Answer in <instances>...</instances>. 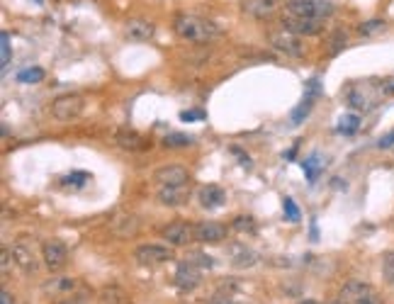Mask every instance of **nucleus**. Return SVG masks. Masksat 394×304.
<instances>
[{
  "label": "nucleus",
  "mask_w": 394,
  "mask_h": 304,
  "mask_svg": "<svg viewBox=\"0 0 394 304\" xmlns=\"http://www.w3.org/2000/svg\"><path fill=\"white\" fill-rule=\"evenodd\" d=\"M173 30L180 39L192 42V44H207V42H215L224 35V30H222L215 20L192 15V12H180V15H175Z\"/></svg>",
  "instance_id": "f257e3e1"
},
{
  "label": "nucleus",
  "mask_w": 394,
  "mask_h": 304,
  "mask_svg": "<svg viewBox=\"0 0 394 304\" xmlns=\"http://www.w3.org/2000/svg\"><path fill=\"white\" fill-rule=\"evenodd\" d=\"M83 107H85L83 95H78V93L61 95V98L54 100V105H51V115H54L59 122H71V120H78Z\"/></svg>",
  "instance_id": "7ed1b4c3"
},
{
  "label": "nucleus",
  "mask_w": 394,
  "mask_h": 304,
  "mask_svg": "<svg viewBox=\"0 0 394 304\" xmlns=\"http://www.w3.org/2000/svg\"><path fill=\"white\" fill-rule=\"evenodd\" d=\"M341 299L346 304H382L377 289L368 283H348L341 289Z\"/></svg>",
  "instance_id": "20e7f679"
},
{
  "label": "nucleus",
  "mask_w": 394,
  "mask_h": 304,
  "mask_svg": "<svg viewBox=\"0 0 394 304\" xmlns=\"http://www.w3.org/2000/svg\"><path fill=\"white\" fill-rule=\"evenodd\" d=\"M0 304H15V297H12L8 289H3V292H0Z\"/></svg>",
  "instance_id": "2f4dec72"
},
{
  "label": "nucleus",
  "mask_w": 394,
  "mask_h": 304,
  "mask_svg": "<svg viewBox=\"0 0 394 304\" xmlns=\"http://www.w3.org/2000/svg\"><path fill=\"white\" fill-rule=\"evenodd\" d=\"M192 144V136L188 134H168L163 139V146H168V149H180V146H190Z\"/></svg>",
  "instance_id": "b1692460"
},
{
  "label": "nucleus",
  "mask_w": 394,
  "mask_h": 304,
  "mask_svg": "<svg viewBox=\"0 0 394 304\" xmlns=\"http://www.w3.org/2000/svg\"><path fill=\"white\" fill-rule=\"evenodd\" d=\"M12 258H15V263L20 265L25 273H32V270L37 268L35 263V253H32V249H27V246L22 244H15L12 246Z\"/></svg>",
  "instance_id": "a211bd4d"
},
{
  "label": "nucleus",
  "mask_w": 394,
  "mask_h": 304,
  "mask_svg": "<svg viewBox=\"0 0 394 304\" xmlns=\"http://www.w3.org/2000/svg\"><path fill=\"white\" fill-rule=\"evenodd\" d=\"M275 6H278V0H244V12L256 20H265L275 12Z\"/></svg>",
  "instance_id": "2eb2a0df"
},
{
  "label": "nucleus",
  "mask_w": 394,
  "mask_h": 304,
  "mask_svg": "<svg viewBox=\"0 0 394 304\" xmlns=\"http://www.w3.org/2000/svg\"><path fill=\"white\" fill-rule=\"evenodd\" d=\"M161 236L170 246H185L190 239H195V229L190 224H185V222H170L168 226L161 229Z\"/></svg>",
  "instance_id": "9d476101"
},
{
  "label": "nucleus",
  "mask_w": 394,
  "mask_h": 304,
  "mask_svg": "<svg viewBox=\"0 0 394 304\" xmlns=\"http://www.w3.org/2000/svg\"><path fill=\"white\" fill-rule=\"evenodd\" d=\"M159 199L168 207H178V205H183V202H188V190H185V185L183 188H175V185H161Z\"/></svg>",
  "instance_id": "dca6fc26"
},
{
  "label": "nucleus",
  "mask_w": 394,
  "mask_h": 304,
  "mask_svg": "<svg viewBox=\"0 0 394 304\" xmlns=\"http://www.w3.org/2000/svg\"><path fill=\"white\" fill-rule=\"evenodd\" d=\"M200 270L195 268V263H190V260H185V263L178 265V270H175V285H178L180 289H195L197 285H200Z\"/></svg>",
  "instance_id": "4468645a"
},
{
  "label": "nucleus",
  "mask_w": 394,
  "mask_h": 304,
  "mask_svg": "<svg viewBox=\"0 0 394 304\" xmlns=\"http://www.w3.org/2000/svg\"><path fill=\"white\" fill-rule=\"evenodd\" d=\"M154 32H156L154 22L144 20V17H132L125 25V37L129 42H149L154 37Z\"/></svg>",
  "instance_id": "f8f14e48"
},
{
  "label": "nucleus",
  "mask_w": 394,
  "mask_h": 304,
  "mask_svg": "<svg viewBox=\"0 0 394 304\" xmlns=\"http://www.w3.org/2000/svg\"><path fill=\"white\" fill-rule=\"evenodd\" d=\"M283 207H285V215H287L289 222H297V220H300V210H297V205H294V199L285 197Z\"/></svg>",
  "instance_id": "bb28decb"
},
{
  "label": "nucleus",
  "mask_w": 394,
  "mask_h": 304,
  "mask_svg": "<svg viewBox=\"0 0 394 304\" xmlns=\"http://www.w3.org/2000/svg\"><path fill=\"white\" fill-rule=\"evenodd\" d=\"M59 304H83V302H80V299H73V297H71V299H64V302H59Z\"/></svg>",
  "instance_id": "72a5a7b5"
},
{
  "label": "nucleus",
  "mask_w": 394,
  "mask_h": 304,
  "mask_svg": "<svg viewBox=\"0 0 394 304\" xmlns=\"http://www.w3.org/2000/svg\"><path fill=\"white\" fill-rule=\"evenodd\" d=\"M285 30L294 32L297 37H314L324 30V20H316V17H294L287 15L285 17Z\"/></svg>",
  "instance_id": "6e6552de"
},
{
  "label": "nucleus",
  "mask_w": 394,
  "mask_h": 304,
  "mask_svg": "<svg viewBox=\"0 0 394 304\" xmlns=\"http://www.w3.org/2000/svg\"><path fill=\"white\" fill-rule=\"evenodd\" d=\"M348 102H350V107H355V110H368V107H370L368 95L363 93V88H360V85L350 88V93H348Z\"/></svg>",
  "instance_id": "aec40b11"
},
{
  "label": "nucleus",
  "mask_w": 394,
  "mask_h": 304,
  "mask_svg": "<svg viewBox=\"0 0 394 304\" xmlns=\"http://www.w3.org/2000/svg\"><path fill=\"white\" fill-rule=\"evenodd\" d=\"M382 27H384V22H382V20H370L368 25L360 27V35H373L375 30H382Z\"/></svg>",
  "instance_id": "c756f323"
},
{
  "label": "nucleus",
  "mask_w": 394,
  "mask_h": 304,
  "mask_svg": "<svg viewBox=\"0 0 394 304\" xmlns=\"http://www.w3.org/2000/svg\"><path fill=\"white\" fill-rule=\"evenodd\" d=\"M358 127H360V120L355 115H343L339 122V132H343V134H353Z\"/></svg>",
  "instance_id": "393cba45"
},
{
  "label": "nucleus",
  "mask_w": 394,
  "mask_h": 304,
  "mask_svg": "<svg viewBox=\"0 0 394 304\" xmlns=\"http://www.w3.org/2000/svg\"><path fill=\"white\" fill-rule=\"evenodd\" d=\"M346 39H348V37H346V32H336L334 37H331V42H334V44H331V54H339L341 51V46H346Z\"/></svg>",
  "instance_id": "cd10ccee"
},
{
  "label": "nucleus",
  "mask_w": 394,
  "mask_h": 304,
  "mask_svg": "<svg viewBox=\"0 0 394 304\" xmlns=\"http://www.w3.org/2000/svg\"><path fill=\"white\" fill-rule=\"evenodd\" d=\"M180 117H183V122H200V120H205V112L202 110H188Z\"/></svg>",
  "instance_id": "7c9ffc66"
},
{
  "label": "nucleus",
  "mask_w": 394,
  "mask_h": 304,
  "mask_svg": "<svg viewBox=\"0 0 394 304\" xmlns=\"http://www.w3.org/2000/svg\"><path fill=\"white\" fill-rule=\"evenodd\" d=\"M234 229H236V231H256L253 217H246V215L236 217V220H234Z\"/></svg>",
  "instance_id": "a878e982"
},
{
  "label": "nucleus",
  "mask_w": 394,
  "mask_h": 304,
  "mask_svg": "<svg viewBox=\"0 0 394 304\" xmlns=\"http://www.w3.org/2000/svg\"><path fill=\"white\" fill-rule=\"evenodd\" d=\"M197 199H200V205L205 210H217L226 202V193L220 188V185H202L197 190Z\"/></svg>",
  "instance_id": "ddd939ff"
},
{
  "label": "nucleus",
  "mask_w": 394,
  "mask_h": 304,
  "mask_svg": "<svg viewBox=\"0 0 394 304\" xmlns=\"http://www.w3.org/2000/svg\"><path fill=\"white\" fill-rule=\"evenodd\" d=\"M117 144H120L122 149H127V151H141L146 146V141H144V136L136 134V132L120 129V132H117Z\"/></svg>",
  "instance_id": "f3484780"
},
{
  "label": "nucleus",
  "mask_w": 394,
  "mask_h": 304,
  "mask_svg": "<svg viewBox=\"0 0 394 304\" xmlns=\"http://www.w3.org/2000/svg\"><path fill=\"white\" fill-rule=\"evenodd\" d=\"M234 251L239 253V256H234V258H231V260H234L236 268H249V265H253L256 260H258V258H256L253 251L246 249V246H239V249H234Z\"/></svg>",
  "instance_id": "412c9836"
},
{
  "label": "nucleus",
  "mask_w": 394,
  "mask_h": 304,
  "mask_svg": "<svg viewBox=\"0 0 394 304\" xmlns=\"http://www.w3.org/2000/svg\"><path fill=\"white\" fill-rule=\"evenodd\" d=\"M90 178V173H85V170H75V173H69L61 178V183L69 185V188H80V185H85Z\"/></svg>",
  "instance_id": "5701e85b"
},
{
  "label": "nucleus",
  "mask_w": 394,
  "mask_h": 304,
  "mask_svg": "<svg viewBox=\"0 0 394 304\" xmlns=\"http://www.w3.org/2000/svg\"><path fill=\"white\" fill-rule=\"evenodd\" d=\"M382 90L384 93H394V78H389L387 83H382Z\"/></svg>",
  "instance_id": "473e14b6"
},
{
  "label": "nucleus",
  "mask_w": 394,
  "mask_h": 304,
  "mask_svg": "<svg viewBox=\"0 0 394 304\" xmlns=\"http://www.w3.org/2000/svg\"><path fill=\"white\" fill-rule=\"evenodd\" d=\"M42 256H44V263L51 273H59V270H64L66 263H69V249H66L59 239L44 241V246H42Z\"/></svg>",
  "instance_id": "423d86ee"
},
{
  "label": "nucleus",
  "mask_w": 394,
  "mask_h": 304,
  "mask_svg": "<svg viewBox=\"0 0 394 304\" xmlns=\"http://www.w3.org/2000/svg\"><path fill=\"white\" fill-rule=\"evenodd\" d=\"M156 183L159 185H175V188H183V185L190 183V173L185 166H178V163H170V166H163L154 173Z\"/></svg>",
  "instance_id": "1a4fd4ad"
},
{
  "label": "nucleus",
  "mask_w": 394,
  "mask_h": 304,
  "mask_svg": "<svg viewBox=\"0 0 394 304\" xmlns=\"http://www.w3.org/2000/svg\"><path fill=\"white\" fill-rule=\"evenodd\" d=\"M134 258H136V263L154 268V265H161V263H165V260L173 258V251H170L168 246H161V244H144L134 251Z\"/></svg>",
  "instance_id": "0eeeda50"
},
{
  "label": "nucleus",
  "mask_w": 394,
  "mask_h": 304,
  "mask_svg": "<svg viewBox=\"0 0 394 304\" xmlns=\"http://www.w3.org/2000/svg\"><path fill=\"white\" fill-rule=\"evenodd\" d=\"M10 64V37L8 32H3V69Z\"/></svg>",
  "instance_id": "c85d7f7f"
},
{
  "label": "nucleus",
  "mask_w": 394,
  "mask_h": 304,
  "mask_svg": "<svg viewBox=\"0 0 394 304\" xmlns=\"http://www.w3.org/2000/svg\"><path fill=\"white\" fill-rule=\"evenodd\" d=\"M17 80H20V83H39V80H44V69L35 66V69L20 71V73H17Z\"/></svg>",
  "instance_id": "4be33fe9"
},
{
  "label": "nucleus",
  "mask_w": 394,
  "mask_h": 304,
  "mask_svg": "<svg viewBox=\"0 0 394 304\" xmlns=\"http://www.w3.org/2000/svg\"><path fill=\"white\" fill-rule=\"evenodd\" d=\"M331 304H346V302H343V299H339V302H331Z\"/></svg>",
  "instance_id": "c9c22d12"
},
{
  "label": "nucleus",
  "mask_w": 394,
  "mask_h": 304,
  "mask_svg": "<svg viewBox=\"0 0 394 304\" xmlns=\"http://www.w3.org/2000/svg\"><path fill=\"white\" fill-rule=\"evenodd\" d=\"M297 304H319L316 299H302V302H297Z\"/></svg>",
  "instance_id": "f704fd0d"
},
{
  "label": "nucleus",
  "mask_w": 394,
  "mask_h": 304,
  "mask_svg": "<svg viewBox=\"0 0 394 304\" xmlns=\"http://www.w3.org/2000/svg\"><path fill=\"white\" fill-rule=\"evenodd\" d=\"M195 229V239L200 244H217L226 236V226L220 224V222H197L192 226Z\"/></svg>",
  "instance_id": "9b49d317"
},
{
  "label": "nucleus",
  "mask_w": 394,
  "mask_h": 304,
  "mask_svg": "<svg viewBox=\"0 0 394 304\" xmlns=\"http://www.w3.org/2000/svg\"><path fill=\"white\" fill-rule=\"evenodd\" d=\"M302 168H305L307 178H310V183H316V178H319L321 168H324V159H321L319 154H312L310 159L302 161Z\"/></svg>",
  "instance_id": "6ab92c4d"
},
{
  "label": "nucleus",
  "mask_w": 394,
  "mask_h": 304,
  "mask_svg": "<svg viewBox=\"0 0 394 304\" xmlns=\"http://www.w3.org/2000/svg\"><path fill=\"white\" fill-rule=\"evenodd\" d=\"M287 15L294 17H316V20H326L334 15V6L329 0H287Z\"/></svg>",
  "instance_id": "f03ea898"
},
{
  "label": "nucleus",
  "mask_w": 394,
  "mask_h": 304,
  "mask_svg": "<svg viewBox=\"0 0 394 304\" xmlns=\"http://www.w3.org/2000/svg\"><path fill=\"white\" fill-rule=\"evenodd\" d=\"M268 39H270V46H273V49H278L280 54H285V56H302V54H305V46H302L300 37L294 35V32L285 30V27H283V30L270 32Z\"/></svg>",
  "instance_id": "39448f33"
}]
</instances>
